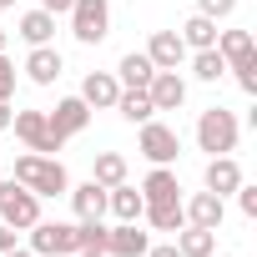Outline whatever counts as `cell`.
Masks as SVG:
<instances>
[{
	"instance_id": "cell-1",
	"label": "cell",
	"mask_w": 257,
	"mask_h": 257,
	"mask_svg": "<svg viewBox=\"0 0 257 257\" xmlns=\"http://www.w3.org/2000/svg\"><path fill=\"white\" fill-rule=\"evenodd\" d=\"M21 187H31L36 197H66L71 192V177L61 167V157H41V152H26L16 157V172H11Z\"/></svg>"
},
{
	"instance_id": "cell-2",
	"label": "cell",
	"mask_w": 257,
	"mask_h": 257,
	"mask_svg": "<svg viewBox=\"0 0 257 257\" xmlns=\"http://www.w3.org/2000/svg\"><path fill=\"white\" fill-rule=\"evenodd\" d=\"M237 137H242V126H237V116H232L227 106H207V111L197 116V147H202L207 157L237 152Z\"/></svg>"
},
{
	"instance_id": "cell-3",
	"label": "cell",
	"mask_w": 257,
	"mask_h": 257,
	"mask_svg": "<svg viewBox=\"0 0 257 257\" xmlns=\"http://www.w3.org/2000/svg\"><path fill=\"white\" fill-rule=\"evenodd\" d=\"M0 222L16 227V232H31V227L41 222V197H36L31 187H21L16 177L0 182Z\"/></svg>"
},
{
	"instance_id": "cell-4",
	"label": "cell",
	"mask_w": 257,
	"mask_h": 257,
	"mask_svg": "<svg viewBox=\"0 0 257 257\" xmlns=\"http://www.w3.org/2000/svg\"><path fill=\"white\" fill-rule=\"evenodd\" d=\"M66 16H71V36L81 46H101L111 36V0H76Z\"/></svg>"
},
{
	"instance_id": "cell-5",
	"label": "cell",
	"mask_w": 257,
	"mask_h": 257,
	"mask_svg": "<svg viewBox=\"0 0 257 257\" xmlns=\"http://www.w3.org/2000/svg\"><path fill=\"white\" fill-rule=\"evenodd\" d=\"M31 252L36 257H71V252H81V227L76 222H36L31 227Z\"/></svg>"
},
{
	"instance_id": "cell-6",
	"label": "cell",
	"mask_w": 257,
	"mask_h": 257,
	"mask_svg": "<svg viewBox=\"0 0 257 257\" xmlns=\"http://www.w3.org/2000/svg\"><path fill=\"white\" fill-rule=\"evenodd\" d=\"M137 152L152 162V167H172L177 162V152H182V137H177V126H167V121H142V137H137Z\"/></svg>"
},
{
	"instance_id": "cell-7",
	"label": "cell",
	"mask_w": 257,
	"mask_h": 257,
	"mask_svg": "<svg viewBox=\"0 0 257 257\" xmlns=\"http://www.w3.org/2000/svg\"><path fill=\"white\" fill-rule=\"evenodd\" d=\"M11 132L26 142V152H41V157H56L66 142L51 132V121H46V111H16L11 116Z\"/></svg>"
},
{
	"instance_id": "cell-8",
	"label": "cell",
	"mask_w": 257,
	"mask_h": 257,
	"mask_svg": "<svg viewBox=\"0 0 257 257\" xmlns=\"http://www.w3.org/2000/svg\"><path fill=\"white\" fill-rule=\"evenodd\" d=\"M46 121H51V132H56L61 142H71V137H81L86 126H91V106H86L81 96H61L56 111H46Z\"/></svg>"
},
{
	"instance_id": "cell-9",
	"label": "cell",
	"mask_w": 257,
	"mask_h": 257,
	"mask_svg": "<svg viewBox=\"0 0 257 257\" xmlns=\"http://www.w3.org/2000/svg\"><path fill=\"white\" fill-rule=\"evenodd\" d=\"M147 247H152V237L137 227V222H116V227H106V257H147Z\"/></svg>"
},
{
	"instance_id": "cell-10",
	"label": "cell",
	"mask_w": 257,
	"mask_h": 257,
	"mask_svg": "<svg viewBox=\"0 0 257 257\" xmlns=\"http://www.w3.org/2000/svg\"><path fill=\"white\" fill-rule=\"evenodd\" d=\"M147 61H152L157 71H177V66L187 61L182 36H177V31H152V41H147Z\"/></svg>"
},
{
	"instance_id": "cell-11",
	"label": "cell",
	"mask_w": 257,
	"mask_h": 257,
	"mask_svg": "<svg viewBox=\"0 0 257 257\" xmlns=\"http://www.w3.org/2000/svg\"><path fill=\"white\" fill-rule=\"evenodd\" d=\"M36 86H56L61 81V71H66V61H61V51L56 46H31V56H26V66H21Z\"/></svg>"
},
{
	"instance_id": "cell-12",
	"label": "cell",
	"mask_w": 257,
	"mask_h": 257,
	"mask_svg": "<svg viewBox=\"0 0 257 257\" xmlns=\"http://www.w3.org/2000/svg\"><path fill=\"white\" fill-rule=\"evenodd\" d=\"M116 96H121L116 71H91V76L81 81V101H86L91 111H111V106H116Z\"/></svg>"
},
{
	"instance_id": "cell-13",
	"label": "cell",
	"mask_w": 257,
	"mask_h": 257,
	"mask_svg": "<svg viewBox=\"0 0 257 257\" xmlns=\"http://www.w3.org/2000/svg\"><path fill=\"white\" fill-rule=\"evenodd\" d=\"M147 96H152L157 111H182V101H187V81H182L177 71H157V76L147 81Z\"/></svg>"
},
{
	"instance_id": "cell-14",
	"label": "cell",
	"mask_w": 257,
	"mask_h": 257,
	"mask_svg": "<svg viewBox=\"0 0 257 257\" xmlns=\"http://www.w3.org/2000/svg\"><path fill=\"white\" fill-rule=\"evenodd\" d=\"M202 187L217 192V197H232V192L242 187V167H237V157H232V152H227V157H212L207 172H202Z\"/></svg>"
},
{
	"instance_id": "cell-15",
	"label": "cell",
	"mask_w": 257,
	"mask_h": 257,
	"mask_svg": "<svg viewBox=\"0 0 257 257\" xmlns=\"http://www.w3.org/2000/svg\"><path fill=\"white\" fill-rule=\"evenodd\" d=\"M182 217L192 222V227H222V217H227V207H222V197L217 192H192L187 202H182Z\"/></svg>"
},
{
	"instance_id": "cell-16",
	"label": "cell",
	"mask_w": 257,
	"mask_h": 257,
	"mask_svg": "<svg viewBox=\"0 0 257 257\" xmlns=\"http://www.w3.org/2000/svg\"><path fill=\"white\" fill-rule=\"evenodd\" d=\"M217 56L227 61V71L257 61V41H252V31H217Z\"/></svg>"
},
{
	"instance_id": "cell-17",
	"label": "cell",
	"mask_w": 257,
	"mask_h": 257,
	"mask_svg": "<svg viewBox=\"0 0 257 257\" xmlns=\"http://www.w3.org/2000/svg\"><path fill=\"white\" fill-rule=\"evenodd\" d=\"M142 192V202L152 207V202H182V182H177V172L172 167H152L147 172V182L137 187Z\"/></svg>"
},
{
	"instance_id": "cell-18",
	"label": "cell",
	"mask_w": 257,
	"mask_h": 257,
	"mask_svg": "<svg viewBox=\"0 0 257 257\" xmlns=\"http://www.w3.org/2000/svg\"><path fill=\"white\" fill-rule=\"evenodd\" d=\"M66 197H71V207H76V222H101V217H106V187H101V182H81V187H71Z\"/></svg>"
},
{
	"instance_id": "cell-19",
	"label": "cell",
	"mask_w": 257,
	"mask_h": 257,
	"mask_svg": "<svg viewBox=\"0 0 257 257\" xmlns=\"http://www.w3.org/2000/svg\"><path fill=\"white\" fill-rule=\"evenodd\" d=\"M106 212H111L116 222H142L147 202H142V192H137L132 182H121V187H106Z\"/></svg>"
},
{
	"instance_id": "cell-20",
	"label": "cell",
	"mask_w": 257,
	"mask_h": 257,
	"mask_svg": "<svg viewBox=\"0 0 257 257\" xmlns=\"http://www.w3.org/2000/svg\"><path fill=\"white\" fill-rule=\"evenodd\" d=\"M157 76V66L147 61V51H126L121 56V66H116V81H121V91H147V81Z\"/></svg>"
},
{
	"instance_id": "cell-21",
	"label": "cell",
	"mask_w": 257,
	"mask_h": 257,
	"mask_svg": "<svg viewBox=\"0 0 257 257\" xmlns=\"http://www.w3.org/2000/svg\"><path fill=\"white\" fill-rule=\"evenodd\" d=\"M16 36H21L26 46H51V36H56V16L36 6V11L21 16V31H16Z\"/></svg>"
},
{
	"instance_id": "cell-22",
	"label": "cell",
	"mask_w": 257,
	"mask_h": 257,
	"mask_svg": "<svg viewBox=\"0 0 257 257\" xmlns=\"http://www.w3.org/2000/svg\"><path fill=\"white\" fill-rule=\"evenodd\" d=\"M177 252H182V257H212V252H217V232L187 222V227H177Z\"/></svg>"
},
{
	"instance_id": "cell-23",
	"label": "cell",
	"mask_w": 257,
	"mask_h": 257,
	"mask_svg": "<svg viewBox=\"0 0 257 257\" xmlns=\"http://www.w3.org/2000/svg\"><path fill=\"white\" fill-rule=\"evenodd\" d=\"M126 157L121 152H96V162H91V182H101V187H121L126 182Z\"/></svg>"
},
{
	"instance_id": "cell-24",
	"label": "cell",
	"mask_w": 257,
	"mask_h": 257,
	"mask_svg": "<svg viewBox=\"0 0 257 257\" xmlns=\"http://www.w3.org/2000/svg\"><path fill=\"white\" fill-rule=\"evenodd\" d=\"M111 111H121V121H132V126H142V121H152V116H157V106H152V96H147V91H121Z\"/></svg>"
},
{
	"instance_id": "cell-25",
	"label": "cell",
	"mask_w": 257,
	"mask_h": 257,
	"mask_svg": "<svg viewBox=\"0 0 257 257\" xmlns=\"http://www.w3.org/2000/svg\"><path fill=\"white\" fill-rule=\"evenodd\" d=\"M177 36H182V46H187V51H212V46H217V21L192 16V21H187Z\"/></svg>"
},
{
	"instance_id": "cell-26",
	"label": "cell",
	"mask_w": 257,
	"mask_h": 257,
	"mask_svg": "<svg viewBox=\"0 0 257 257\" xmlns=\"http://www.w3.org/2000/svg\"><path fill=\"white\" fill-rule=\"evenodd\" d=\"M142 217H147L157 232H177V227H187V217H182V202H152Z\"/></svg>"
},
{
	"instance_id": "cell-27",
	"label": "cell",
	"mask_w": 257,
	"mask_h": 257,
	"mask_svg": "<svg viewBox=\"0 0 257 257\" xmlns=\"http://www.w3.org/2000/svg\"><path fill=\"white\" fill-rule=\"evenodd\" d=\"M192 76L197 81H222L227 76V61L217 56V46L212 51H192Z\"/></svg>"
},
{
	"instance_id": "cell-28",
	"label": "cell",
	"mask_w": 257,
	"mask_h": 257,
	"mask_svg": "<svg viewBox=\"0 0 257 257\" xmlns=\"http://www.w3.org/2000/svg\"><path fill=\"white\" fill-rule=\"evenodd\" d=\"M76 227H81V247H91V252L106 247V222H76Z\"/></svg>"
},
{
	"instance_id": "cell-29",
	"label": "cell",
	"mask_w": 257,
	"mask_h": 257,
	"mask_svg": "<svg viewBox=\"0 0 257 257\" xmlns=\"http://www.w3.org/2000/svg\"><path fill=\"white\" fill-rule=\"evenodd\" d=\"M237 11V0H197V16H207V21H227Z\"/></svg>"
},
{
	"instance_id": "cell-30",
	"label": "cell",
	"mask_w": 257,
	"mask_h": 257,
	"mask_svg": "<svg viewBox=\"0 0 257 257\" xmlns=\"http://www.w3.org/2000/svg\"><path fill=\"white\" fill-rule=\"evenodd\" d=\"M16 96V61L0 51V101H11Z\"/></svg>"
},
{
	"instance_id": "cell-31",
	"label": "cell",
	"mask_w": 257,
	"mask_h": 257,
	"mask_svg": "<svg viewBox=\"0 0 257 257\" xmlns=\"http://www.w3.org/2000/svg\"><path fill=\"white\" fill-rule=\"evenodd\" d=\"M237 71V86L247 91V96H257V61H247V66H232Z\"/></svg>"
},
{
	"instance_id": "cell-32",
	"label": "cell",
	"mask_w": 257,
	"mask_h": 257,
	"mask_svg": "<svg viewBox=\"0 0 257 257\" xmlns=\"http://www.w3.org/2000/svg\"><path fill=\"white\" fill-rule=\"evenodd\" d=\"M237 207H242V217H257V187H237Z\"/></svg>"
},
{
	"instance_id": "cell-33",
	"label": "cell",
	"mask_w": 257,
	"mask_h": 257,
	"mask_svg": "<svg viewBox=\"0 0 257 257\" xmlns=\"http://www.w3.org/2000/svg\"><path fill=\"white\" fill-rule=\"evenodd\" d=\"M71 6H76V0H41V11H51V16H66Z\"/></svg>"
},
{
	"instance_id": "cell-34",
	"label": "cell",
	"mask_w": 257,
	"mask_h": 257,
	"mask_svg": "<svg viewBox=\"0 0 257 257\" xmlns=\"http://www.w3.org/2000/svg\"><path fill=\"white\" fill-rule=\"evenodd\" d=\"M16 237H21L16 227H6V222H0V252H11V247H16Z\"/></svg>"
},
{
	"instance_id": "cell-35",
	"label": "cell",
	"mask_w": 257,
	"mask_h": 257,
	"mask_svg": "<svg viewBox=\"0 0 257 257\" xmlns=\"http://www.w3.org/2000/svg\"><path fill=\"white\" fill-rule=\"evenodd\" d=\"M147 257H182L177 242H162V247H147Z\"/></svg>"
},
{
	"instance_id": "cell-36",
	"label": "cell",
	"mask_w": 257,
	"mask_h": 257,
	"mask_svg": "<svg viewBox=\"0 0 257 257\" xmlns=\"http://www.w3.org/2000/svg\"><path fill=\"white\" fill-rule=\"evenodd\" d=\"M11 116H16V111H11V101H0V132H11Z\"/></svg>"
},
{
	"instance_id": "cell-37",
	"label": "cell",
	"mask_w": 257,
	"mask_h": 257,
	"mask_svg": "<svg viewBox=\"0 0 257 257\" xmlns=\"http://www.w3.org/2000/svg\"><path fill=\"white\" fill-rule=\"evenodd\" d=\"M0 257H36L31 247H11V252H0Z\"/></svg>"
},
{
	"instance_id": "cell-38",
	"label": "cell",
	"mask_w": 257,
	"mask_h": 257,
	"mask_svg": "<svg viewBox=\"0 0 257 257\" xmlns=\"http://www.w3.org/2000/svg\"><path fill=\"white\" fill-rule=\"evenodd\" d=\"M71 257H106V252H91V247H81V252H71Z\"/></svg>"
},
{
	"instance_id": "cell-39",
	"label": "cell",
	"mask_w": 257,
	"mask_h": 257,
	"mask_svg": "<svg viewBox=\"0 0 257 257\" xmlns=\"http://www.w3.org/2000/svg\"><path fill=\"white\" fill-rule=\"evenodd\" d=\"M6 46H11V36H6V31H0V51H6Z\"/></svg>"
},
{
	"instance_id": "cell-40",
	"label": "cell",
	"mask_w": 257,
	"mask_h": 257,
	"mask_svg": "<svg viewBox=\"0 0 257 257\" xmlns=\"http://www.w3.org/2000/svg\"><path fill=\"white\" fill-rule=\"evenodd\" d=\"M11 6H16V0H0V11H11Z\"/></svg>"
},
{
	"instance_id": "cell-41",
	"label": "cell",
	"mask_w": 257,
	"mask_h": 257,
	"mask_svg": "<svg viewBox=\"0 0 257 257\" xmlns=\"http://www.w3.org/2000/svg\"><path fill=\"white\" fill-rule=\"evenodd\" d=\"M212 257H217V252H212ZM222 257H232V252H222Z\"/></svg>"
}]
</instances>
